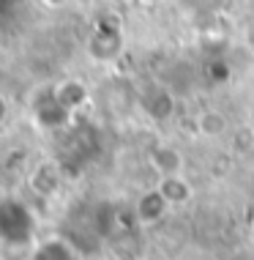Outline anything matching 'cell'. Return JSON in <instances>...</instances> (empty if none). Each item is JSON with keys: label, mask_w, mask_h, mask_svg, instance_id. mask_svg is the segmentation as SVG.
Wrapping results in <instances>:
<instances>
[{"label": "cell", "mask_w": 254, "mask_h": 260, "mask_svg": "<svg viewBox=\"0 0 254 260\" xmlns=\"http://www.w3.org/2000/svg\"><path fill=\"white\" fill-rule=\"evenodd\" d=\"M39 216L19 198H0V247L30 249L39 241Z\"/></svg>", "instance_id": "obj_1"}, {"label": "cell", "mask_w": 254, "mask_h": 260, "mask_svg": "<svg viewBox=\"0 0 254 260\" xmlns=\"http://www.w3.org/2000/svg\"><path fill=\"white\" fill-rule=\"evenodd\" d=\"M25 260H85V257L74 241H68L60 233H52V236H39V241L27 249Z\"/></svg>", "instance_id": "obj_2"}, {"label": "cell", "mask_w": 254, "mask_h": 260, "mask_svg": "<svg viewBox=\"0 0 254 260\" xmlns=\"http://www.w3.org/2000/svg\"><path fill=\"white\" fill-rule=\"evenodd\" d=\"M167 211H169V203H167L164 194H161L159 186L156 189H148L145 194H139V200H137V219L142 224H156Z\"/></svg>", "instance_id": "obj_3"}, {"label": "cell", "mask_w": 254, "mask_h": 260, "mask_svg": "<svg viewBox=\"0 0 254 260\" xmlns=\"http://www.w3.org/2000/svg\"><path fill=\"white\" fill-rule=\"evenodd\" d=\"M151 165L156 167V173L164 178V175H180L183 170V156L178 148L172 145H159V148L151 151Z\"/></svg>", "instance_id": "obj_4"}, {"label": "cell", "mask_w": 254, "mask_h": 260, "mask_svg": "<svg viewBox=\"0 0 254 260\" xmlns=\"http://www.w3.org/2000/svg\"><path fill=\"white\" fill-rule=\"evenodd\" d=\"M55 102H58L66 112H71V110L82 107V104L88 102V88H85L80 80H66L55 88Z\"/></svg>", "instance_id": "obj_5"}, {"label": "cell", "mask_w": 254, "mask_h": 260, "mask_svg": "<svg viewBox=\"0 0 254 260\" xmlns=\"http://www.w3.org/2000/svg\"><path fill=\"white\" fill-rule=\"evenodd\" d=\"M159 189L167 198L169 206H180V203H186L192 198V186H189V181H183L180 175H164V178L159 181Z\"/></svg>", "instance_id": "obj_6"}, {"label": "cell", "mask_w": 254, "mask_h": 260, "mask_svg": "<svg viewBox=\"0 0 254 260\" xmlns=\"http://www.w3.org/2000/svg\"><path fill=\"white\" fill-rule=\"evenodd\" d=\"M197 129H200L202 137L216 140V137H222L224 132H227V118H224L219 110H205V112H200V118H197Z\"/></svg>", "instance_id": "obj_7"}, {"label": "cell", "mask_w": 254, "mask_h": 260, "mask_svg": "<svg viewBox=\"0 0 254 260\" xmlns=\"http://www.w3.org/2000/svg\"><path fill=\"white\" fill-rule=\"evenodd\" d=\"M44 6H49V9H60L63 3H68V0H41Z\"/></svg>", "instance_id": "obj_8"}, {"label": "cell", "mask_w": 254, "mask_h": 260, "mask_svg": "<svg viewBox=\"0 0 254 260\" xmlns=\"http://www.w3.org/2000/svg\"><path fill=\"white\" fill-rule=\"evenodd\" d=\"M251 244H254V224H251Z\"/></svg>", "instance_id": "obj_9"}, {"label": "cell", "mask_w": 254, "mask_h": 260, "mask_svg": "<svg viewBox=\"0 0 254 260\" xmlns=\"http://www.w3.org/2000/svg\"><path fill=\"white\" fill-rule=\"evenodd\" d=\"M145 3H156V0H145Z\"/></svg>", "instance_id": "obj_10"}]
</instances>
